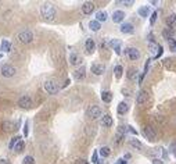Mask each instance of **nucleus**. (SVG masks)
<instances>
[{
    "mask_svg": "<svg viewBox=\"0 0 176 164\" xmlns=\"http://www.w3.org/2000/svg\"><path fill=\"white\" fill-rule=\"evenodd\" d=\"M126 128H128V131H129V132H132V134H133V135H138V131H136V129H133V128H132V127H126Z\"/></svg>",
    "mask_w": 176,
    "mask_h": 164,
    "instance_id": "nucleus-42",
    "label": "nucleus"
},
{
    "mask_svg": "<svg viewBox=\"0 0 176 164\" xmlns=\"http://www.w3.org/2000/svg\"><path fill=\"white\" fill-rule=\"evenodd\" d=\"M123 18H125V13L123 11H121V10L114 11V14H112V21L114 22H122Z\"/></svg>",
    "mask_w": 176,
    "mask_h": 164,
    "instance_id": "nucleus-14",
    "label": "nucleus"
},
{
    "mask_svg": "<svg viewBox=\"0 0 176 164\" xmlns=\"http://www.w3.org/2000/svg\"><path fill=\"white\" fill-rule=\"evenodd\" d=\"M129 110V106L128 103H125V102H121L119 104H118V109H116V111H118V114H121V116H123V114H126Z\"/></svg>",
    "mask_w": 176,
    "mask_h": 164,
    "instance_id": "nucleus-16",
    "label": "nucleus"
},
{
    "mask_svg": "<svg viewBox=\"0 0 176 164\" xmlns=\"http://www.w3.org/2000/svg\"><path fill=\"white\" fill-rule=\"evenodd\" d=\"M43 88H45V91L47 92L49 95H56L57 92H58V89H60V86H58V84H57L54 79H47V81H45V84H43Z\"/></svg>",
    "mask_w": 176,
    "mask_h": 164,
    "instance_id": "nucleus-2",
    "label": "nucleus"
},
{
    "mask_svg": "<svg viewBox=\"0 0 176 164\" xmlns=\"http://www.w3.org/2000/svg\"><path fill=\"white\" fill-rule=\"evenodd\" d=\"M112 117L110 116V114H104V116L101 117V125L105 128H110L111 125H112Z\"/></svg>",
    "mask_w": 176,
    "mask_h": 164,
    "instance_id": "nucleus-15",
    "label": "nucleus"
},
{
    "mask_svg": "<svg viewBox=\"0 0 176 164\" xmlns=\"http://www.w3.org/2000/svg\"><path fill=\"white\" fill-rule=\"evenodd\" d=\"M18 106L22 107V109H31L33 106V102L29 96H22L18 99Z\"/></svg>",
    "mask_w": 176,
    "mask_h": 164,
    "instance_id": "nucleus-7",
    "label": "nucleus"
},
{
    "mask_svg": "<svg viewBox=\"0 0 176 164\" xmlns=\"http://www.w3.org/2000/svg\"><path fill=\"white\" fill-rule=\"evenodd\" d=\"M157 17H158V13L154 11V13L151 14V17H150V24L154 25V24H155V21H157Z\"/></svg>",
    "mask_w": 176,
    "mask_h": 164,
    "instance_id": "nucleus-34",
    "label": "nucleus"
},
{
    "mask_svg": "<svg viewBox=\"0 0 176 164\" xmlns=\"http://www.w3.org/2000/svg\"><path fill=\"white\" fill-rule=\"evenodd\" d=\"M89 28L92 31H94V32H97V31L101 28V24H100L99 21H96V20H93V21H90L89 22Z\"/></svg>",
    "mask_w": 176,
    "mask_h": 164,
    "instance_id": "nucleus-23",
    "label": "nucleus"
},
{
    "mask_svg": "<svg viewBox=\"0 0 176 164\" xmlns=\"http://www.w3.org/2000/svg\"><path fill=\"white\" fill-rule=\"evenodd\" d=\"M169 150H170V153H172L173 156H176V142H172V143H170Z\"/></svg>",
    "mask_w": 176,
    "mask_h": 164,
    "instance_id": "nucleus-36",
    "label": "nucleus"
},
{
    "mask_svg": "<svg viewBox=\"0 0 176 164\" xmlns=\"http://www.w3.org/2000/svg\"><path fill=\"white\" fill-rule=\"evenodd\" d=\"M126 56H128L132 61H136L140 58V52H139L136 47H128L126 49Z\"/></svg>",
    "mask_w": 176,
    "mask_h": 164,
    "instance_id": "nucleus-9",
    "label": "nucleus"
},
{
    "mask_svg": "<svg viewBox=\"0 0 176 164\" xmlns=\"http://www.w3.org/2000/svg\"><path fill=\"white\" fill-rule=\"evenodd\" d=\"M22 164H35V158L32 156H27L24 158V161H22Z\"/></svg>",
    "mask_w": 176,
    "mask_h": 164,
    "instance_id": "nucleus-33",
    "label": "nucleus"
},
{
    "mask_svg": "<svg viewBox=\"0 0 176 164\" xmlns=\"http://www.w3.org/2000/svg\"><path fill=\"white\" fill-rule=\"evenodd\" d=\"M130 146L134 147V149H138V150H140L141 147H143V145H141V142L139 139H130Z\"/></svg>",
    "mask_w": 176,
    "mask_h": 164,
    "instance_id": "nucleus-28",
    "label": "nucleus"
},
{
    "mask_svg": "<svg viewBox=\"0 0 176 164\" xmlns=\"http://www.w3.org/2000/svg\"><path fill=\"white\" fill-rule=\"evenodd\" d=\"M167 25H168V28H170V29H173V28L176 27V14H170L169 17H168Z\"/></svg>",
    "mask_w": 176,
    "mask_h": 164,
    "instance_id": "nucleus-17",
    "label": "nucleus"
},
{
    "mask_svg": "<svg viewBox=\"0 0 176 164\" xmlns=\"http://www.w3.org/2000/svg\"><path fill=\"white\" fill-rule=\"evenodd\" d=\"M94 11V3H92V2H86V3H83V6H82V13L86 15L92 14V13Z\"/></svg>",
    "mask_w": 176,
    "mask_h": 164,
    "instance_id": "nucleus-10",
    "label": "nucleus"
},
{
    "mask_svg": "<svg viewBox=\"0 0 176 164\" xmlns=\"http://www.w3.org/2000/svg\"><path fill=\"white\" fill-rule=\"evenodd\" d=\"M101 100L104 102V103H110V102L112 100V93H111V92L104 91L101 93Z\"/></svg>",
    "mask_w": 176,
    "mask_h": 164,
    "instance_id": "nucleus-22",
    "label": "nucleus"
},
{
    "mask_svg": "<svg viewBox=\"0 0 176 164\" xmlns=\"http://www.w3.org/2000/svg\"><path fill=\"white\" fill-rule=\"evenodd\" d=\"M122 93L125 95V96H129V91H128V89H122Z\"/></svg>",
    "mask_w": 176,
    "mask_h": 164,
    "instance_id": "nucleus-46",
    "label": "nucleus"
},
{
    "mask_svg": "<svg viewBox=\"0 0 176 164\" xmlns=\"http://www.w3.org/2000/svg\"><path fill=\"white\" fill-rule=\"evenodd\" d=\"M121 32H122V34H133L134 27L130 24V22H125V24L121 25Z\"/></svg>",
    "mask_w": 176,
    "mask_h": 164,
    "instance_id": "nucleus-12",
    "label": "nucleus"
},
{
    "mask_svg": "<svg viewBox=\"0 0 176 164\" xmlns=\"http://www.w3.org/2000/svg\"><path fill=\"white\" fill-rule=\"evenodd\" d=\"M147 100H148V92L147 91H140L138 93V96H136V103L139 104V106H143V104L147 103Z\"/></svg>",
    "mask_w": 176,
    "mask_h": 164,
    "instance_id": "nucleus-8",
    "label": "nucleus"
},
{
    "mask_svg": "<svg viewBox=\"0 0 176 164\" xmlns=\"http://www.w3.org/2000/svg\"><path fill=\"white\" fill-rule=\"evenodd\" d=\"M22 149H24V142H22V140H20V142L14 146V150L17 153H20V152H22Z\"/></svg>",
    "mask_w": 176,
    "mask_h": 164,
    "instance_id": "nucleus-32",
    "label": "nucleus"
},
{
    "mask_svg": "<svg viewBox=\"0 0 176 164\" xmlns=\"http://www.w3.org/2000/svg\"><path fill=\"white\" fill-rule=\"evenodd\" d=\"M17 39L21 43H24V45H28V43H31L33 40V34L31 31H22V32L18 34Z\"/></svg>",
    "mask_w": 176,
    "mask_h": 164,
    "instance_id": "nucleus-3",
    "label": "nucleus"
},
{
    "mask_svg": "<svg viewBox=\"0 0 176 164\" xmlns=\"http://www.w3.org/2000/svg\"><path fill=\"white\" fill-rule=\"evenodd\" d=\"M110 155H111V149L108 146H103L101 149H100V156L101 157H108Z\"/></svg>",
    "mask_w": 176,
    "mask_h": 164,
    "instance_id": "nucleus-26",
    "label": "nucleus"
},
{
    "mask_svg": "<svg viewBox=\"0 0 176 164\" xmlns=\"http://www.w3.org/2000/svg\"><path fill=\"white\" fill-rule=\"evenodd\" d=\"M2 128H3L6 132H10V131L15 129V128H14V124H13V122H10V121H3V124H2Z\"/></svg>",
    "mask_w": 176,
    "mask_h": 164,
    "instance_id": "nucleus-24",
    "label": "nucleus"
},
{
    "mask_svg": "<svg viewBox=\"0 0 176 164\" xmlns=\"http://www.w3.org/2000/svg\"><path fill=\"white\" fill-rule=\"evenodd\" d=\"M40 14H42L45 21L51 22V21H54L57 17V10L51 3H45L40 7Z\"/></svg>",
    "mask_w": 176,
    "mask_h": 164,
    "instance_id": "nucleus-1",
    "label": "nucleus"
},
{
    "mask_svg": "<svg viewBox=\"0 0 176 164\" xmlns=\"http://www.w3.org/2000/svg\"><path fill=\"white\" fill-rule=\"evenodd\" d=\"M0 164H10V161L7 158H0Z\"/></svg>",
    "mask_w": 176,
    "mask_h": 164,
    "instance_id": "nucleus-44",
    "label": "nucleus"
},
{
    "mask_svg": "<svg viewBox=\"0 0 176 164\" xmlns=\"http://www.w3.org/2000/svg\"><path fill=\"white\" fill-rule=\"evenodd\" d=\"M114 73H115V76H116V78H121V76H122V73H123L122 65H116V67L114 68Z\"/></svg>",
    "mask_w": 176,
    "mask_h": 164,
    "instance_id": "nucleus-30",
    "label": "nucleus"
},
{
    "mask_svg": "<svg viewBox=\"0 0 176 164\" xmlns=\"http://www.w3.org/2000/svg\"><path fill=\"white\" fill-rule=\"evenodd\" d=\"M119 3L125 4V6H132V4H133L134 2H133V0H123V2H119Z\"/></svg>",
    "mask_w": 176,
    "mask_h": 164,
    "instance_id": "nucleus-38",
    "label": "nucleus"
},
{
    "mask_svg": "<svg viewBox=\"0 0 176 164\" xmlns=\"http://www.w3.org/2000/svg\"><path fill=\"white\" fill-rule=\"evenodd\" d=\"M128 78L130 79V81H134V79L138 78V70H136V68H129V71H128Z\"/></svg>",
    "mask_w": 176,
    "mask_h": 164,
    "instance_id": "nucleus-25",
    "label": "nucleus"
},
{
    "mask_svg": "<svg viewBox=\"0 0 176 164\" xmlns=\"http://www.w3.org/2000/svg\"><path fill=\"white\" fill-rule=\"evenodd\" d=\"M0 49H2L3 52H10V50H11V43H10L9 40H3L2 45H0Z\"/></svg>",
    "mask_w": 176,
    "mask_h": 164,
    "instance_id": "nucleus-27",
    "label": "nucleus"
},
{
    "mask_svg": "<svg viewBox=\"0 0 176 164\" xmlns=\"http://www.w3.org/2000/svg\"><path fill=\"white\" fill-rule=\"evenodd\" d=\"M92 163H94V164L99 163V158H97V152L93 153V156H92Z\"/></svg>",
    "mask_w": 176,
    "mask_h": 164,
    "instance_id": "nucleus-37",
    "label": "nucleus"
},
{
    "mask_svg": "<svg viewBox=\"0 0 176 164\" xmlns=\"http://www.w3.org/2000/svg\"><path fill=\"white\" fill-rule=\"evenodd\" d=\"M86 116L89 117V118H92V120L99 118V117H101V109H100L99 106L93 104V106H90L89 109L86 110Z\"/></svg>",
    "mask_w": 176,
    "mask_h": 164,
    "instance_id": "nucleus-4",
    "label": "nucleus"
},
{
    "mask_svg": "<svg viewBox=\"0 0 176 164\" xmlns=\"http://www.w3.org/2000/svg\"><path fill=\"white\" fill-rule=\"evenodd\" d=\"M168 43H169V47L172 49L173 52H176V40L175 39H170V40H168Z\"/></svg>",
    "mask_w": 176,
    "mask_h": 164,
    "instance_id": "nucleus-35",
    "label": "nucleus"
},
{
    "mask_svg": "<svg viewBox=\"0 0 176 164\" xmlns=\"http://www.w3.org/2000/svg\"><path fill=\"white\" fill-rule=\"evenodd\" d=\"M86 52L87 53H93L94 52V47H96V43H94V40L93 39H87L86 40Z\"/></svg>",
    "mask_w": 176,
    "mask_h": 164,
    "instance_id": "nucleus-20",
    "label": "nucleus"
},
{
    "mask_svg": "<svg viewBox=\"0 0 176 164\" xmlns=\"http://www.w3.org/2000/svg\"><path fill=\"white\" fill-rule=\"evenodd\" d=\"M107 17H108V14L105 11H99L96 14V21H99L100 24H101V22H104L105 20H107Z\"/></svg>",
    "mask_w": 176,
    "mask_h": 164,
    "instance_id": "nucleus-21",
    "label": "nucleus"
},
{
    "mask_svg": "<svg viewBox=\"0 0 176 164\" xmlns=\"http://www.w3.org/2000/svg\"><path fill=\"white\" fill-rule=\"evenodd\" d=\"M105 71L104 65L103 64H92V73L94 75H103Z\"/></svg>",
    "mask_w": 176,
    "mask_h": 164,
    "instance_id": "nucleus-11",
    "label": "nucleus"
},
{
    "mask_svg": "<svg viewBox=\"0 0 176 164\" xmlns=\"http://www.w3.org/2000/svg\"><path fill=\"white\" fill-rule=\"evenodd\" d=\"M0 71H2V75L6 76V78H11V76H14L15 73H17V70H15L13 65H10V64H4L3 67L0 68Z\"/></svg>",
    "mask_w": 176,
    "mask_h": 164,
    "instance_id": "nucleus-6",
    "label": "nucleus"
},
{
    "mask_svg": "<svg viewBox=\"0 0 176 164\" xmlns=\"http://www.w3.org/2000/svg\"><path fill=\"white\" fill-rule=\"evenodd\" d=\"M173 35H175V31L170 29V28H167V29H164V32H162V36H164L167 40L173 39Z\"/></svg>",
    "mask_w": 176,
    "mask_h": 164,
    "instance_id": "nucleus-19",
    "label": "nucleus"
},
{
    "mask_svg": "<svg viewBox=\"0 0 176 164\" xmlns=\"http://www.w3.org/2000/svg\"><path fill=\"white\" fill-rule=\"evenodd\" d=\"M2 57H3V56H2V54H0V58H2Z\"/></svg>",
    "mask_w": 176,
    "mask_h": 164,
    "instance_id": "nucleus-47",
    "label": "nucleus"
},
{
    "mask_svg": "<svg viewBox=\"0 0 176 164\" xmlns=\"http://www.w3.org/2000/svg\"><path fill=\"white\" fill-rule=\"evenodd\" d=\"M81 61H82V58L78 53H71V54H69V64H71V65H79Z\"/></svg>",
    "mask_w": 176,
    "mask_h": 164,
    "instance_id": "nucleus-13",
    "label": "nucleus"
},
{
    "mask_svg": "<svg viewBox=\"0 0 176 164\" xmlns=\"http://www.w3.org/2000/svg\"><path fill=\"white\" fill-rule=\"evenodd\" d=\"M152 164H164V161H162L161 158H154V160H152Z\"/></svg>",
    "mask_w": 176,
    "mask_h": 164,
    "instance_id": "nucleus-41",
    "label": "nucleus"
},
{
    "mask_svg": "<svg viewBox=\"0 0 176 164\" xmlns=\"http://www.w3.org/2000/svg\"><path fill=\"white\" fill-rule=\"evenodd\" d=\"M24 135H25V136L28 135V122H25V127H24Z\"/></svg>",
    "mask_w": 176,
    "mask_h": 164,
    "instance_id": "nucleus-45",
    "label": "nucleus"
},
{
    "mask_svg": "<svg viewBox=\"0 0 176 164\" xmlns=\"http://www.w3.org/2000/svg\"><path fill=\"white\" fill-rule=\"evenodd\" d=\"M148 13H150V9L147 6H143L139 9V15L140 17H148Z\"/></svg>",
    "mask_w": 176,
    "mask_h": 164,
    "instance_id": "nucleus-29",
    "label": "nucleus"
},
{
    "mask_svg": "<svg viewBox=\"0 0 176 164\" xmlns=\"http://www.w3.org/2000/svg\"><path fill=\"white\" fill-rule=\"evenodd\" d=\"M143 135L150 140V142H154V140L157 139V132H155V129L151 127V125H146V127L143 128Z\"/></svg>",
    "mask_w": 176,
    "mask_h": 164,
    "instance_id": "nucleus-5",
    "label": "nucleus"
},
{
    "mask_svg": "<svg viewBox=\"0 0 176 164\" xmlns=\"http://www.w3.org/2000/svg\"><path fill=\"white\" fill-rule=\"evenodd\" d=\"M76 164H89V161H86V160H83V158H81V160L76 161Z\"/></svg>",
    "mask_w": 176,
    "mask_h": 164,
    "instance_id": "nucleus-43",
    "label": "nucleus"
},
{
    "mask_svg": "<svg viewBox=\"0 0 176 164\" xmlns=\"http://www.w3.org/2000/svg\"><path fill=\"white\" fill-rule=\"evenodd\" d=\"M18 142H20V136H14L11 140H10V143H9V147H10V149H14V146L17 145Z\"/></svg>",
    "mask_w": 176,
    "mask_h": 164,
    "instance_id": "nucleus-31",
    "label": "nucleus"
},
{
    "mask_svg": "<svg viewBox=\"0 0 176 164\" xmlns=\"http://www.w3.org/2000/svg\"><path fill=\"white\" fill-rule=\"evenodd\" d=\"M114 50H115V53H116V54L119 56V54H121V52H122V50H121V45H118V46H116V47H114Z\"/></svg>",
    "mask_w": 176,
    "mask_h": 164,
    "instance_id": "nucleus-40",
    "label": "nucleus"
},
{
    "mask_svg": "<svg viewBox=\"0 0 176 164\" xmlns=\"http://www.w3.org/2000/svg\"><path fill=\"white\" fill-rule=\"evenodd\" d=\"M118 45H121V43L118 42L116 39H114V40H111V42H110V46H111V47H116Z\"/></svg>",
    "mask_w": 176,
    "mask_h": 164,
    "instance_id": "nucleus-39",
    "label": "nucleus"
},
{
    "mask_svg": "<svg viewBox=\"0 0 176 164\" xmlns=\"http://www.w3.org/2000/svg\"><path fill=\"white\" fill-rule=\"evenodd\" d=\"M74 75H75V78L76 79H83L85 78V75H86V70H85V67H81V68H78L76 71L74 73Z\"/></svg>",
    "mask_w": 176,
    "mask_h": 164,
    "instance_id": "nucleus-18",
    "label": "nucleus"
}]
</instances>
